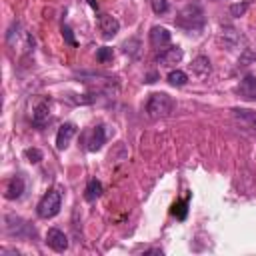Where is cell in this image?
<instances>
[{
  "label": "cell",
  "instance_id": "obj_1",
  "mask_svg": "<svg viewBox=\"0 0 256 256\" xmlns=\"http://www.w3.org/2000/svg\"><path fill=\"white\" fill-rule=\"evenodd\" d=\"M176 102L172 96H168L166 92H154L150 94L148 98V104H146V112L152 120H158V118H166L172 114Z\"/></svg>",
  "mask_w": 256,
  "mask_h": 256
},
{
  "label": "cell",
  "instance_id": "obj_2",
  "mask_svg": "<svg viewBox=\"0 0 256 256\" xmlns=\"http://www.w3.org/2000/svg\"><path fill=\"white\" fill-rule=\"evenodd\" d=\"M204 22H206L204 10H202L198 4L186 6V8L178 14V18H176V26H180V28H184V30H188V32L202 30V28H204Z\"/></svg>",
  "mask_w": 256,
  "mask_h": 256
},
{
  "label": "cell",
  "instance_id": "obj_3",
  "mask_svg": "<svg viewBox=\"0 0 256 256\" xmlns=\"http://www.w3.org/2000/svg\"><path fill=\"white\" fill-rule=\"evenodd\" d=\"M60 206H62V192L60 190H50L42 196V200L38 202V216L40 218H54L58 212H60Z\"/></svg>",
  "mask_w": 256,
  "mask_h": 256
},
{
  "label": "cell",
  "instance_id": "obj_4",
  "mask_svg": "<svg viewBox=\"0 0 256 256\" xmlns=\"http://www.w3.org/2000/svg\"><path fill=\"white\" fill-rule=\"evenodd\" d=\"M104 142H106V132H104V126H102V124L90 128V130L84 134V144H86V148H88L90 152L100 150Z\"/></svg>",
  "mask_w": 256,
  "mask_h": 256
},
{
  "label": "cell",
  "instance_id": "obj_5",
  "mask_svg": "<svg viewBox=\"0 0 256 256\" xmlns=\"http://www.w3.org/2000/svg\"><path fill=\"white\" fill-rule=\"evenodd\" d=\"M98 28H100L104 38H114L120 30V22L110 14H100L98 16Z\"/></svg>",
  "mask_w": 256,
  "mask_h": 256
},
{
  "label": "cell",
  "instance_id": "obj_6",
  "mask_svg": "<svg viewBox=\"0 0 256 256\" xmlns=\"http://www.w3.org/2000/svg\"><path fill=\"white\" fill-rule=\"evenodd\" d=\"M46 244L54 250V252H64L68 248V238L62 230L58 228H50L48 234H46Z\"/></svg>",
  "mask_w": 256,
  "mask_h": 256
},
{
  "label": "cell",
  "instance_id": "obj_7",
  "mask_svg": "<svg viewBox=\"0 0 256 256\" xmlns=\"http://www.w3.org/2000/svg\"><path fill=\"white\" fill-rule=\"evenodd\" d=\"M182 60V50L178 48V46H168V48H164L160 54H158V58H156V62L160 64V66H174V64H178Z\"/></svg>",
  "mask_w": 256,
  "mask_h": 256
},
{
  "label": "cell",
  "instance_id": "obj_8",
  "mask_svg": "<svg viewBox=\"0 0 256 256\" xmlns=\"http://www.w3.org/2000/svg\"><path fill=\"white\" fill-rule=\"evenodd\" d=\"M74 134H76V126H74L72 122L62 124V126L58 128V134H56V148H58V150H64V148L70 144V140H72Z\"/></svg>",
  "mask_w": 256,
  "mask_h": 256
},
{
  "label": "cell",
  "instance_id": "obj_9",
  "mask_svg": "<svg viewBox=\"0 0 256 256\" xmlns=\"http://www.w3.org/2000/svg\"><path fill=\"white\" fill-rule=\"evenodd\" d=\"M150 44H152L154 48H164V46H168V44H170V32H168L166 28H162V26H154V28L150 30Z\"/></svg>",
  "mask_w": 256,
  "mask_h": 256
},
{
  "label": "cell",
  "instance_id": "obj_10",
  "mask_svg": "<svg viewBox=\"0 0 256 256\" xmlns=\"http://www.w3.org/2000/svg\"><path fill=\"white\" fill-rule=\"evenodd\" d=\"M50 120V106H48V100H42L36 108H34V114H32V124L34 126H44L46 122Z\"/></svg>",
  "mask_w": 256,
  "mask_h": 256
},
{
  "label": "cell",
  "instance_id": "obj_11",
  "mask_svg": "<svg viewBox=\"0 0 256 256\" xmlns=\"http://www.w3.org/2000/svg\"><path fill=\"white\" fill-rule=\"evenodd\" d=\"M190 68H192V74L194 76H198V78H206L208 74H210V60L206 58V56H196L194 60H192V64H190Z\"/></svg>",
  "mask_w": 256,
  "mask_h": 256
},
{
  "label": "cell",
  "instance_id": "obj_12",
  "mask_svg": "<svg viewBox=\"0 0 256 256\" xmlns=\"http://www.w3.org/2000/svg\"><path fill=\"white\" fill-rule=\"evenodd\" d=\"M238 94L242 98L256 100V76H246L238 86Z\"/></svg>",
  "mask_w": 256,
  "mask_h": 256
},
{
  "label": "cell",
  "instance_id": "obj_13",
  "mask_svg": "<svg viewBox=\"0 0 256 256\" xmlns=\"http://www.w3.org/2000/svg\"><path fill=\"white\" fill-rule=\"evenodd\" d=\"M22 192H24V180L20 176H12L10 182H8V186H6V194L4 196L8 200H16V198L22 196Z\"/></svg>",
  "mask_w": 256,
  "mask_h": 256
},
{
  "label": "cell",
  "instance_id": "obj_14",
  "mask_svg": "<svg viewBox=\"0 0 256 256\" xmlns=\"http://www.w3.org/2000/svg\"><path fill=\"white\" fill-rule=\"evenodd\" d=\"M100 194H102V184H100L96 178L88 180V184H86V190H84V198H86L88 202H94V200H96Z\"/></svg>",
  "mask_w": 256,
  "mask_h": 256
},
{
  "label": "cell",
  "instance_id": "obj_15",
  "mask_svg": "<svg viewBox=\"0 0 256 256\" xmlns=\"http://www.w3.org/2000/svg\"><path fill=\"white\" fill-rule=\"evenodd\" d=\"M240 120H244V122H248L254 130H256V112H252V110H246V108H234L232 110Z\"/></svg>",
  "mask_w": 256,
  "mask_h": 256
},
{
  "label": "cell",
  "instance_id": "obj_16",
  "mask_svg": "<svg viewBox=\"0 0 256 256\" xmlns=\"http://www.w3.org/2000/svg\"><path fill=\"white\" fill-rule=\"evenodd\" d=\"M188 198H184V200H178V202H174L172 204V216H176L178 220H184L186 218V214H188Z\"/></svg>",
  "mask_w": 256,
  "mask_h": 256
},
{
  "label": "cell",
  "instance_id": "obj_17",
  "mask_svg": "<svg viewBox=\"0 0 256 256\" xmlns=\"http://www.w3.org/2000/svg\"><path fill=\"white\" fill-rule=\"evenodd\" d=\"M168 82H170L172 86H184V84L188 82V76H186V72H182V70H172V72L168 74Z\"/></svg>",
  "mask_w": 256,
  "mask_h": 256
},
{
  "label": "cell",
  "instance_id": "obj_18",
  "mask_svg": "<svg viewBox=\"0 0 256 256\" xmlns=\"http://www.w3.org/2000/svg\"><path fill=\"white\" fill-rule=\"evenodd\" d=\"M112 56H114V52H112V48H108V46H102V48H98V52H96V60H98L100 64L110 62Z\"/></svg>",
  "mask_w": 256,
  "mask_h": 256
},
{
  "label": "cell",
  "instance_id": "obj_19",
  "mask_svg": "<svg viewBox=\"0 0 256 256\" xmlns=\"http://www.w3.org/2000/svg\"><path fill=\"white\" fill-rule=\"evenodd\" d=\"M150 6L154 10V14H164L168 12V0H150Z\"/></svg>",
  "mask_w": 256,
  "mask_h": 256
},
{
  "label": "cell",
  "instance_id": "obj_20",
  "mask_svg": "<svg viewBox=\"0 0 256 256\" xmlns=\"http://www.w3.org/2000/svg\"><path fill=\"white\" fill-rule=\"evenodd\" d=\"M248 6H250V2H242V4H232L230 6V14L232 16H244L246 14V10H248Z\"/></svg>",
  "mask_w": 256,
  "mask_h": 256
},
{
  "label": "cell",
  "instance_id": "obj_21",
  "mask_svg": "<svg viewBox=\"0 0 256 256\" xmlns=\"http://www.w3.org/2000/svg\"><path fill=\"white\" fill-rule=\"evenodd\" d=\"M26 158H28V162H32V164H38L40 160H42V152L38 150V148H28L26 152Z\"/></svg>",
  "mask_w": 256,
  "mask_h": 256
},
{
  "label": "cell",
  "instance_id": "obj_22",
  "mask_svg": "<svg viewBox=\"0 0 256 256\" xmlns=\"http://www.w3.org/2000/svg\"><path fill=\"white\" fill-rule=\"evenodd\" d=\"M62 34H64V40H66L70 46H76V40H74V36H72V30H70L66 24L62 26Z\"/></svg>",
  "mask_w": 256,
  "mask_h": 256
},
{
  "label": "cell",
  "instance_id": "obj_23",
  "mask_svg": "<svg viewBox=\"0 0 256 256\" xmlns=\"http://www.w3.org/2000/svg\"><path fill=\"white\" fill-rule=\"evenodd\" d=\"M88 2H90V6H92V8H96V6H98V4L94 2V0H88Z\"/></svg>",
  "mask_w": 256,
  "mask_h": 256
}]
</instances>
